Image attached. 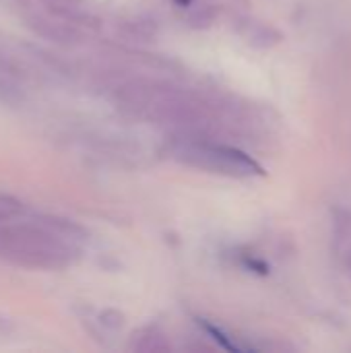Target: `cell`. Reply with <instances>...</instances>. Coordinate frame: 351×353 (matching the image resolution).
<instances>
[{"mask_svg": "<svg viewBox=\"0 0 351 353\" xmlns=\"http://www.w3.org/2000/svg\"><path fill=\"white\" fill-rule=\"evenodd\" d=\"M215 17H217V12H215L213 6H203V8H199V10H194L190 14L188 25L194 27V29H205V27H211L215 23Z\"/></svg>", "mask_w": 351, "mask_h": 353, "instance_id": "cell-7", "label": "cell"}, {"mask_svg": "<svg viewBox=\"0 0 351 353\" xmlns=\"http://www.w3.org/2000/svg\"><path fill=\"white\" fill-rule=\"evenodd\" d=\"M345 271H348V275H350V279H351V246L345 250Z\"/></svg>", "mask_w": 351, "mask_h": 353, "instance_id": "cell-8", "label": "cell"}, {"mask_svg": "<svg viewBox=\"0 0 351 353\" xmlns=\"http://www.w3.org/2000/svg\"><path fill=\"white\" fill-rule=\"evenodd\" d=\"M199 323V327L221 347V350H228V352H244V347L242 345H238L236 341H234V337H230V335H225L219 327H215V325H211V323H207V321H203V319H199L197 321Z\"/></svg>", "mask_w": 351, "mask_h": 353, "instance_id": "cell-6", "label": "cell"}, {"mask_svg": "<svg viewBox=\"0 0 351 353\" xmlns=\"http://www.w3.org/2000/svg\"><path fill=\"white\" fill-rule=\"evenodd\" d=\"M236 31L238 35L252 48L257 50H271L283 41V33L273 27L271 23H265L254 17H242L236 21Z\"/></svg>", "mask_w": 351, "mask_h": 353, "instance_id": "cell-3", "label": "cell"}, {"mask_svg": "<svg viewBox=\"0 0 351 353\" xmlns=\"http://www.w3.org/2000/svg\"><path fill=\"white\" fill-rule=\"evenodd\" d=\"M132 352L139 353H168L170 352V343L168 339L153 327H145L139 333L132 335L130 345Z\"/></svg>", "mask_w": 351, "mask_h": 353, "instance_id": "cell-4", "label": "cell"}, {"mask_svg": "<svg viewBox=\"0 0 351 353\" xmlns=\"http://www.w3.org/2000/svg\"><path fill=\"white\" fill-rule=\"evenodd\" d=\"M87 232L70 219L41 215L29 223H0V261L25 269L60 271L79 261Z\"/></svg>", "mask_w": 351, "mask_h": 353, "instance_id": "cell-1", "label": "cell"}, {"mask_svg": "<svg viewBox=\"0 0 351 353\" xmlns=\"http://www.w3.org/2000/svg\"><path fill=\"white\" fill-rule=\"evenodd\" d=\"M25 213V203L12 194L0 192V223H8L19 219Z\"/></svg>", "mask_w": 351, "mask_h": 353, "instance_id": "cell-5", "label": "cell"}, {"mask_svg": "<svg viewBox=\"0 0 351 353\" xmlns=\"http://www.w3.org/2000/svg\"><path fill=\"white\" fill-rule=\"evenodd\" d=\"M174 157L184 165L199 168L211 174L234 176V178H250L263 176V168L244 151L223 145L211 143L207 139H184L174 149Z\"/></svg>", "mask_w": 351, "mask_h": 353, "instance_id": "cell-2", "label": "cell"}]
</instances>
